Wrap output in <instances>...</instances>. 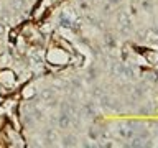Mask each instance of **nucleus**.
I'll return each mask as SVG.
<instances>
[{
	"instance_id": "nucleus-1",
	"label": "nucleus",
	"mask_w": 158,
	"mask_h": 148,
	"mask_svg": "<svg viewBox=\"0 0 158 148\" xmlns=\"http://www.w3.org/2000/svg\"><path fill=\"white\" fill-rule=\"evenodd\" d=\"M114 72L123 74V76H127V77H130V76H132V71H130L128 68H125L123 64H117V66H114Z\"/></svg>"
},
{
	"instance_id": "nucleus-2",
	"label": "nucleus",
	"mask_w": 158,
	"mask_h": 148,
	"mask_svg": "<svg viewBox=\"0 0 158 148\" xmlns=\"http://www.w3.org/2000/svg\"><path fill=\"white\" fill-rule=\"evenodd\" d=\"M118 22H120V28L123 30V31H127V30H130V18L127 17V15H120L118 17Z\"/></svg>"
},
{
	"instance_id": "nucleus-5",
	"label": "nucleus",
	"mask_w": 158,
	"mask_h": 148,
	"mask_svg": "<svg viewBox=\"0 0 158 148\" xmlns=\"http://www.w3.org/2000/svg\"><path fill=\"white\" fill-rule=\"evenodd\" d=\"M3 31V27H2V25H0V33H2Z\"/></svg>"
},
{
	"instance_id": "nucleus-4",
	"label": "nucleus",
	"mask_w": 158,
	"mask_h": 148,
	"mask_svg": "<svg viewBox=\"0 0 158 148\" xmlns=\"http://www.w3.org/2000/svg\"><path fill=\"white\" fill-rule=\"evenodd\" d=\"M143 7H145V8H152V3H150V2H147V0H145V2H143Z\"/></svg>"
},
{
	"instance_id": "nucleus-3",
	"label": "nucleus",
	"mask_w": 158,
	"mask_h": 148,
	"mask_svg": "<svg viewBox=\"0 0 158 148\" xmlns=\"http://www.w3.org/2000/svg\"><path fill=\"white\" fill-rule=\"evenodd\" d=\"M145 36H147L148 41H153V43L158 41V31H156V30H147Z\"/></svg>"
}]
</instances>
